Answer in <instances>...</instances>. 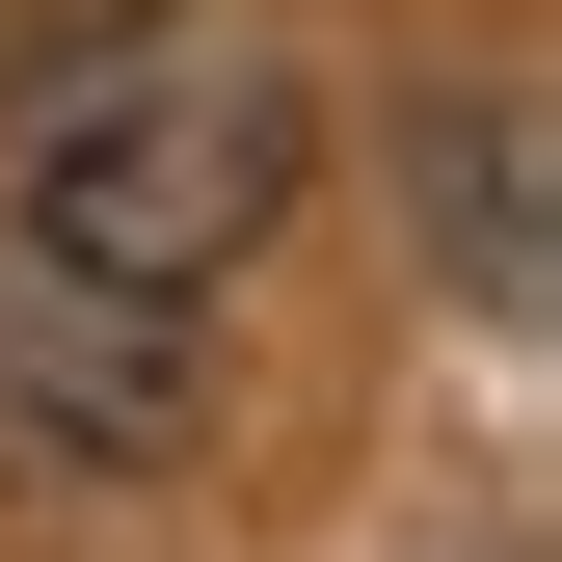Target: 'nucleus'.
<instances>
[{
	"label": "nucleus",
	"mask_w": 562,
	"mask_h": 562,
	"mask_svg": "<svg viewBox=\"0 0 562 562\" xmlns=\"http://www.w3.org/2000/svg\"><path fill=\"white\" fill-rule=\"evenodd\" d=\"M295 188H322V81H295L268 0H81V27L0 81V241L81 268V295L215 322Z\"/></svg>",
	"instance_id": "1"
},
{
	"label": "nucleus",
	"mask_w": 562,
	"mask_h": 562,
	"mask_svg": "<svg viewBox=\"0 0 562 562\" xmlns=\"http://www.w3.org/2000/svg\"><path fill=\"white\" fill-rule=\"evenodd\" d=\"M0 429H27L54 482H161L188 429H215V348H188L161 295H81V268L0 241Z\"/></svg>",
	"instance_id": "2"
}]
</instances>
